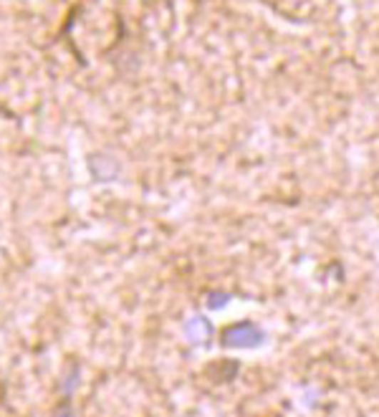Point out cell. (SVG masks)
<instances>
[{
  "label": "cell",
  "mask_w": 379,
  "mask_h": 417,
  "mask_svg": "<svg viewBox=\"0 0 379 417\" xmlns=\"http://www.w3.org/2000/svg\"><path fill=\"white\" fill-rule=\"evenodd\" d=\"M78 384V369H71V372H66L61 379H58V389H61V395L66 397H71V392H73V387Z\"/></svg>",
  "instance_id": "obj_1"
},
{
  "label": "cell",
  "mask_w": 379,
  "mask_h": 417,
  "mask_svg": "<svg viewBox=\"0 0 379 417\" xmlns=\"http://www.w3.org/2000/svg\"><path fill=\"white\" fill-rule=\"evenodd\" d=\"M53 417H78V415H76V410L68 405V402H63L61 407H56V410H53Z\"/></svg>",
  "instance_id": "obj_2"
}]
</instances>
